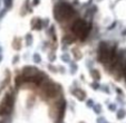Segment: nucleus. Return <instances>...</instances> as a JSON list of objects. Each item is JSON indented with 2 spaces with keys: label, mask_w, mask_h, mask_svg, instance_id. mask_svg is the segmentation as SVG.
<instances>
[{
  "label": "nucleus",
  "mask_w": 126,
  "mask_h": 123,
  "mask_svg": "<svg viewBox=\"0 0 126 123\" xmlns=\"http://www.w3.org/2000/svg\"><path fill=\"white\" fill-rule=\"evenodd\" d=\"M92 76H93V78L95 81H98V80H99V77H100L98 71H96V69H93V71H92Z\"/></svg>",
  "instance_id": "423d86ee"
},
{
  "label": "nucleus",
  "mask_w": 126,
  "mask_h": 123,
  "mask_svg": "<svg viewBox=\"0 0 126 123\" xmlns=\"http://www.w3.org/2000/svg\"><path fill=\"white\" fill-rule=\"evenodd\" d=\"M91 27L88 26L84 20H76V21L73 24V27H71V30L77 37H79L80 39H85L88 35V31H89Z\"/></svg>",
  "instance_id": "f03ea898"
},
{
  "label": "nucleus",
  "mask_w": 126,
  "mask_h": 123,
  "mask_svg": "<svg viewBox=\"0 0 126 123\" xmlns=\"http://www.w3.org/2000/svg\"><path fill=\"white\" fill-rule=\"evenodd\" d=\"M75 14L74 9L67 3H60L55 7V16L56 19L62 21V20H67L71 18V16Z\"/></svg>",
  "instance_id": "f257e3e1"
},
{
  "label": "nucleus",
  "mask_w": 126,
  "mask_h": 123,
  "mask_svg": "<svg viewBox=\"0 0 126 123\" xmlns=\"http://www.w3.org/2000/svg\"><path fill=\"white\" fill-rule=\"evenodd\" d=\"M74 95L77 97L78 100H84L86 97V94H85V92L84 91H81V90H75L74 92Z\"/></svg>",
  "instance_id": "39448f33"
},
{
  "label": "nucleus",
  "mask_w": 126,
  "mask_h": 123,
  "mask_svg": "<svg viewBox=\"0 0 126 123\" xmlns=\"http://www.w3.org/2000/svg\"><path fill=\"white\" fill-rule=\"evenodd\" d=\"M14 106V97L11 94H7L6 99L0 105V115H6V114L10 113Z\"/></svg>",
  "instance_id": "7ed1b4c3"
},
{
  "label": "nucleus",
  "mask_w": 126,
  "mask_h": 123,
  "mask_svg": "<svg viewBox=\"0 0 126 123\" xmlns=\"http://www.w3.org/2000/svg\"><path fill=\"white\" fill-rule=\"evenodd\" d=\"M56 91H57V88H56V86L54 85L52 83L45 84L44 87H43V93H44V95H45L47 99H50V97L54 96V95L56 94Z\"/></svg>",
  "instance_id": "20e7f679"
}]
</instances>
